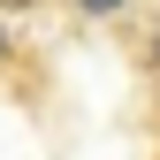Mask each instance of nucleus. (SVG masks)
<instances>
[{
	"label": "nucleus",
	"mask_w": 160,
	"mask_h": 160,
	"mask_svg": "<svg viewBox=\"0 0 160 160\" xmlns=\"http://www.w3.org/2000/svg\"><path fill=\"white\" fill-rule=\"evenodd\" d=\"M84 15H114V8H130V0H76Z\"/></svg>",
	"instance_id": "1"
},
{
	"label": "nucleus",
	"mask_w": 160,
	"mask_h": 160,
	"mask_svg": "<svg viewBox=\"0 0 160 160\" xmlns=\"http://www.w3.org/2000/svg\"><path fill=\"white\" fill-rule=\"evenodd\" d=\"M0 8H38V0H0Z\"/></svg>",
	"instance_id": "2"
},
{
	"label": "nucleus",
	"mask_w": 160,
	"mask_h": 160,
	"mask_svg": "<svg viewBox=\"0 0 160 160\" xmlns=\"http://www.w3.org/2000/svg\"><path fill=\"white\" fill-rule=\"evenodd\" d=\"M0 61H8V31H0Z\"/></svg>",
	"instance_id": "3"
}]
</instances>
